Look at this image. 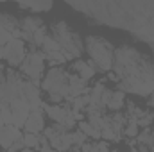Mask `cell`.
Instances as JSON below:
<instances>
[{"instance_id": "cell-1", "label": "cell", "mask_w": 154, "mask_h": 152, "mask_svg": "<svg viewBox=\"0 0 154 152\" xmlns=\"http://www.w3.org/2000/svg\"><path fill=\"white\" fill-rule=\"evenodd\" d=\"M84 48L88 56L91 57V65L95 70L100 72H109L115 63V48L106 38L100 36H86L84 39Z\"/></svg>"}, {"instance_id": "cell-15", "label": "cell", "mask_w": 154, "mask_h": 152, "mask_svg": "<svg viewBox=\"0 0 154 152\" xmlns=\"http://www.w3.org/2000/svg\"><path fill=\"white\" fill-rule=\"evenodd\" d=\"M20 152H36V150H34V149H27V147H25L23 150H20Z\"/></svg>"}, {"instance_id": "cell-12", "label": "cell", "mask_w": 154, "mask_h": 152, "mask_svg": "<svg viewBox=\"0 0 154 152\" xmlns=\"http://www.w3.org/2000/svg\"><path fill=\"white\" fill-rule=\"evenodd\" d=\"M20 9H29L32 13H39V11H48L52 9V2H47V4H18Z\"/></svg>"}, {"instance_id": "cell-13", "label": "cell", "mask_w": 154, "mask_h": 152, "mask_svg": "<svg viewBox=\"0 0 154 152\" xmlns=\"http://www.w3.org/2000/svg\"><path fill=\"white\" fill-rule=\"evenodd\" d=\"M86 140H88V136H86V134H82L79 129L72 131V143H74V149H81L84 143H88Z\"/></svg>"}, {"instance_id": "cell-16", "label": "cell", "mask_w": 154, "mask_h": 152, "mask_svg": "<svg viewBox=\"0 0 154 152\" xmlns=\"http://www.w3.org/2000/svg\"><path fill=\"white\" fill-rule=\"evenodd\" d=\"M0 74H4V65H2V61H0Z\"/></svg>"}, {"instance_id": "cell-5", "label": "cell", "mask_w": 154, "mask_h": 152, "mask_svg": "<svg viewBox=\"0 0 154 152\" xmlns=\"http://www.w3.org/2000/svg\"><path fill=\"white\" fill-rule=\"evenodd\" d=\"M27 57V48H25V43L23 39H11L7 45H5V61L11 68L14 66H22V63L25 61Z\"/></svg>"}, {"instance_id": "cell-6", "label": "cell", "mask_w": 154, "mask_h": 152, "mask_svg": "<svg viewBox=\"0 0 154 152\" xmlns=\"http://www.w3.org/2000/svg\"><path fill=\"white\" fill-rule=\"evenodd\" d=\"M22 138H23V134H22V131L16 125H4V127H0V145L5 150L11 149L13 143L16 140H22Z\"/></svg>"}, {"instance_id": "cell-9", "label": "cell", "mask_w": 154, "mask_h": 152, "mask_svg": "<svg viewBox=\"0 0 154 152\" xmlns=\"http://www.w3.org/2000/svg\"><path fill=\"white\" fill-rule=\"evenodd\" d=\"M124 104H125V93H124L122 90H115L113 95H111V100H109L108 106H106V109H111V111L118 113V111L124 108Z\"/></svg>"}, {"instance_id": "cell-2", "label": "cell", "mask_w": 154, "mask_h": 152, "mask_svg": "<svg viewBox=\"0 0 154 152\" xmlns=\"http://www.w3.org/2000/svg\"><path fill=\"white\" fill-rule=\"evenodd\" d=\"M68 75L61 66H50L48 72L41 79V90L48 93V99L52 104H59L61 100H66L70 97L68 88Z\"/></svg>"}, {"instance_id": "cell-7", "label": "cell", "mask_w": 154, "mask_h": 152, "mask_svg": "<svg viewBox=\"0 0 154 152\" xmlns=\"http://www.w3.org/2000/svg\"><path fill=\"white\" fill-rule=\"evenodd\" d=\"M23 129L29 134H39V132H43L45 131V116H43V111L41 109L31 111L25 125H23Z\"/></svg>"}, {"instance_id": "cell-8", "label": "cell", "mask_w": 154, "mask_h": 152, "mask_svg": "<svg viewBox=\"0 0 154 152\" xmlns=\"http://www.w3.org/2000/svg\"><path fill=\"white\" fill-rule=\"evenodd\" d=\"M72 72H75L77 77H81L82 81L88 82L90 79L95 77V66H93L91 63L84 61V59H75V61L72 63Z\"/></svg>"}, {"instance_id": "cell-3", "label": "cell", "mask_w": 154, "mask_h": 152, "mask_svg": "<svg viewBox=\"0 0 154 152\" xmlns=\"http://www.w3.org/2000/svg\"><path fill=\"white\" fill-rule=\"evenodd\" d=\"M50 29H52V38L59 43L66 59H79L84 50L81 36L68 27L66 22H54Z\"/></svg>"}, {"instance_id": "cell-17", "label": "cell", "mask_w": 154, "mask_h": 152, "mask_svg": "<svg viewBox=\"0 0 154 152\" xmlns=\"http://www.w3.org/2000/svg\"><path fill=\"white\" fill-rule=\"evenodd\" d=\"M129 152H138V149H131Z\"/></svg>"}, {"instance_id": "cell-10", "label": "cell", "mask_w": 154, "mask_h": 152, "mask_svg": "<svg viewBox=\"0 0 154 152\" xmlns=\"http://www.w3.org/2000/svg\"><path fill=\"white\" fill-rule=\"evenodd\" d=\"M41 140H43V134H29V132L23 134V145H25L27 149L38 150L39 145H41Z\"/></svg>"}, {"instance_id": "cell-11", "label": "cell", "mask_w": 154, "mask_h": 152, "mask_svg": "<svg viewBox=\"0 0 154 152\" xmlns=\"http://www.w3.org/2000/svg\"><path fill=\"white\" fill-rule=\"evenodd\" d=\"M138 134H140L138 122L133 120V118H127V123L124 127V136H127V138H138Z\"/></svg>"}, {"instance_id": "cell-14", "label": "cell", "mask_w": 154, "mask_h": 152, "mask_svg": "<svg viewBox=\"0 0 154 152\" xmlns=\"http://www.w3.org/2000/svg\"><path fill=\"white\" fill-rule=\"evenodd\" d=\"M39 152H56L54 150V149H52V147H50V143H48V141H45V143H41V145H39V149H38Z\"/></svg>"}, {"instance_id": "cell-18", "label": "cell", "mask_w": 154, "mask_h": 152, "mask_svg": "<svg viewBox=\"0 0 154 152\" xmlns=\"http://www.w3.org/2000/svg\"><path fill=\"white\" fill-rule=\"evenodd\" d=\"M111 152H120V150H111Z\"/></svg>"}, {"instance_id": "cell-4", "label": "cell", "mask_w": 154, "mask_h": 152, "mask_svg": "<svg viewBox=\"0 0 154 152\" xmlns=\"http://www.w3.org/2000/svg\"><path fill=\"white\" fill-rule=\"evenodd\" d=\"M43 59H45L43 52L38 50L34 45H31V50L27 52V57H25V61L20 66L22 74L29 81H32L36 86L41 82V79L45 75V63H43Z\"/></svg>"}]
</instances>
